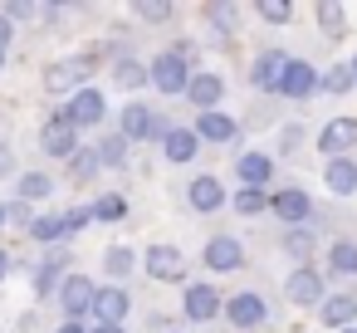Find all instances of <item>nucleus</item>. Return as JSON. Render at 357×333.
<instances>
[{"instance_id":"nucleus-24","label":"nucleus","mask_w":357,"mask_h":333,"mask_svg":"<svg viewBox=\"0 0 357 333\" xmlns=\"http://www.w3.org/2000/svg\"><path fill=\"white\" fill-rule=\"evenodd\" d=\"M323 274L357 284V240H333V245L323 250Z\"/></svg>"},{"instance_id":"nucleus-10","label":"nucleus","mask_w":357,"mask_h":333,"mask_svg":"<svg viewBox=\"0 0 357 333\" xmlns=\"http://www.w3.org/2000/svg\"><path fill=\"white\" fill-rule=\"evenodd\" d=\"M142 274L157 279V284H181V279H186V255H181L176 245L157 240V245L142 250Z\"/></svg>"},{"instance_id":"nucleus-41","label":"nucleus","mask_w":357,"mask_h":333,"mask_svg":"<svg viewBox=\"0 0 357 333\" xmlns=\"http://www.w3.org/2000/svg\"><path fill=\"white\" fill-rule=\"evenodd\" d=\"M0 15H6L10 25H20V20H40L45 6H40V0H10V6H0Z\"/></svg>"},{"instance_id":"nucleus-37","label":"nucleus","mask_w":357,"mask_h":333,"mask_svg":"<svg viewBox=\"0 0 357 333\" xmlns=\"http://www.w3.org/2000/svg\"><path fill=\"white\" fill-rule=\"evenodd\" d=\"M93 221H108V225L128 221V196H123V191H103V196L93 201Z\"/></svg>"},{"instance_id":"nucleus-26","label":"nucleus","mask_w":357,"mask_h":333,"mask_svg":"<svg viewBox=\"0 0 357 333\" xmlns=\"http://www.w3.org/2000/svg\"><path fill=\"white\" fill-rule=\"evenodd\" d=\"M157 147H162V157H167L172 167H186V162H196V152H201V138H196L191 128H172V133H167Z\"/></svg>"},{"instance_id":"nucleus-17","label":"nucleus","mask_w":357,"mask_h":333,"mask_svg":"<svg viewBox=\"0 0 357 333\" xmlns=\"http://www.w3.org/2000/svg\"><path fill=\"white\" fill-rule=\"evenodd\" d=\"M235 182H240V186H259V191H269V182H274V152H264V147H245V152H235Z\"/></svg>"},{"instance_id":"nucleus-19","label":"nucleus","mask_w":357,"mask_h":333,"mask_svg":"<svg viewBox=\"0 0 357 333\" xmlns=\"http://www.w3.org/2000/svg\"><path fill=\"white\" fill-rule=\"evenodd\" d=\"M284 64H289L284 50H259V54L250 59V89H255V94H279V74H284Z\"/></svg>"},{"instance_id":"nucleus-21","label":"nucleus","mask_w":357,"mask_h":333,"mask_svg":"<svg viewBox=\"0 0 357 333\" xmlns=\"http://www.w3.org/2000/svg\"><path fill=\"white\" fill-rule=\"evenodd\" d=\"M201 15H206V25H211L215 45H230V40L240 35V20H245V10H240V6H230V0H211Z\"/></svg>"},{"instance_id":"nucleus-44","label":"nucleus","mask_w":357,"mask_h":333,"mask_svg":"<svg viewBox=\"0 0 357 333\" xmlns=\"http://www.w3.org/2000/svg\"><path fill=\"white\" fill-rule=\"evenodd\" d=\"M6 177H15V147H10V138H0V182Z\"/></svg>"},{"instance_id":"nucleus-32","label":"nucleus","mask_w":357,"mask_h":333,"mask_svg":"<svg viewBox=\"0 0 357 333\" xmlns=\"http://www.w3.org/2000/svg\"><path fill=\"white\" fill-rule=\"evenodd\" d=\"M15 196L30 201V206L50 201V196H54V177H50V172H20V177H15Z\"/></svg>"},{"instance_id":"nucleus-40","label":"nucleus","mask_w":357,"mask_h":333,"mask_svg":"<svg viewBox=\"0 0 357 333\" xmlns=\"http://www.w3.org/2000/svg\"><path fill=\"white\" fill-rule=\"evenodd\" d=\"M255 15H259L264 25H289V20H294V6H289V0H259Z\"/></svg>"},{"instance_id":"nucleus-22","label":"nucleus","mask_w":357,"mask_h":333,"mask_svg":"<svg viewBox=\"0 0 357 333\" xmlns=\"http://www.w3.org/2000/svg\"><path fill=\"white\" fill-rule=\"evenodd\" d=\"M279 250H284L294 265H313V255H318V230H313V225H289V230H279Z\"/></svg>"},{"instance_id":"nucleus-29","label":"nucleus","mask_w":357,"mask_h":333,"mask_svg":"<svg viewBox=\"0 0 357 333\" xmlns=\"http://www.w3.org/2000/svg\"><path fill=\"white\" fill-rule=\"evenodd\" d=\"M103 269H108L113 284H128V274L142 269V255H137L132 245H108V250H103Z\"/></svg>"},{"instance_id":"nucleus-38","label":"nucleus","mask_w":357,"mask_h":333,"mask_svg":"<svg viewBox=\"0 0 357 333\" xmlns=\"http://www.w3.org/2000/svg\"><path fill=\"white\" fill-rule=\"evenodd\" d=\"M230 206H235L240 216H259V211H269V191H259V186H240V191L230 196Z\"/></svg>"},{"instance_id":"nucleus-30","label":"nucleus","mask_w":357,"mask_h":333,"mask_svg":"<svg viewBox=\"0 0 357 333\" xmlns=\"http://www.w3.org/2000/svg\"><path fill=\"white\" fill-rule=\"evenodd\" d=\"M93 152H98V162H103V172H118V167H128V157H132V142L113 128V133H103L98 142H93Z\"/></svg>"},{"instance_id":"nucleus-27","label":"nucleus","mask_w":357,"mask_h":333,"mask_svg":"<svg viewBox=\"0 0 357 333\" xmlns=\"http://www.w3.org/2000/svg\"><path fill=\"white\" fill-rule=\"evenodd\" d=\"M313 25H318V35L328 45H337L347 35V6H337V0H318V6H313Z\"/></svg>"},{"instance_id":"nucleus-12","label":"nucleus","mask_w":357,"mask_h":333,"mask_svg":"<svg viewBox=\"0 0 357 333\" xmlns=\"http://www.w3.org/2000/svg\"><path fill=\"white\" fill-rule=\"evenodd\" d=\"M181 313H186V323H215V318L225 313V294H220L211 279L186 284V294H181Z\"/></svg>"},{"instance_id":"nucleus-28","label":"nucleus","mask_w":357,"mask_h":333,"mask_svg":"<svg viewBox=\"0 0 357 333\" xmlns=\"http://www.w3.org/2000/svg\"><path fill=\"white\" fill-rule=\"evenodd\" d=\"M323 186L333 196H352L357 191V157H333L323 162Z\"/></svg>"},{"instance_id":"nucleus-31","label":"nucleus","mask_w":357,"mask_h":333,"mask_svg":"<svg viewBox=\"0 0 357 333\" xmlns=\"http://www.w3.org/2000/svg\"><path fill=\"white\" fill-rule=\"evenodd\" d=\"M108 74H113V84H118V89H128V94L147 89V64H142V59H132V54H118Z\"/></svg>"},{"instance_id":"nucleus-1","label":"nucleus","mask_w":357,"mask_h":333,"mask_svg":"<svg viewBox=\"0 0 357 333\" xmlns=\"http://www.w3.org/2000/svg\"><path fill=\"white\" fill-rule=\"evenodd\" d=\"M118 133H123L128 142H162V138L172 133V123H167V113H162V108H152V103L132 98V103H123Z\"/></svg>"},{"instance_id":"nucleus-15","label":"nucleus","mask_w":357,"mask_h":333,"mask_svg":"<svg viewBox=\"0 0 357 333\" xmlns=\"http://www.w3.org/2000/svg\"><path fill=\"white\" fill-rule=\"evenodd\" d=\"M64 279H69V250H64V245H54V250H50V255L35 265L30 289H35V299H54Z\"/></svg>"},{"instance_id":"nucleus-25","label":"nucleus","mask_w":357,"mask_h":333,"mask_svg":"<svg viewBox=\"0 0 357 333\" xmlns=\"http://www.w3.org/2000/svg\"><path fill=\"white\" fill-rule=\"evenodd\" d=\"M191 133L201 138V142H235L240 138V123L230 118V113H196V123H191Z\"/></svg>"},{"instance_id":"nucleus-9","label":"nucleus","mask_w":357,"mask_h":333,"mask_svg":"<svg viewBox=\"0 0 357 333\" xmlns=\"http://www.w3.org/2000/svg\"><path fill=\"white\" fill-rule=\"evenodd\" d=\"M269 211L279 216L284 230H289V225H313V216H318L313 191H303V186H279V191H269Z\"/></svg>"},{"instance_id":"nucleus-18","label":"nucleus","mask_w":357,"mask_h":333,"mask_svg":"<svg viewBox=\"0 0 357 333\" xmlns=\"http://www.w3.org/2000/svg\"><path fill=\"white\" fill-rule=\"evenodd\" d=\"M186 206H191L196 216H215L220 206H230V191L220 186V177L201 172V177H191V182H186Z\"/></svg>"},{"instance_id":"nucleus-8","label":"nucleus","mask_w":357,"mask_h":333,"mask_svg":"<svg viewBox=\"0 0 357 333\" xmlns=\"http://www.w3.org/2000/svg\"><path fill=\"white\" fill-rule=\"evenodd\" d=\"M89 74H93V64L84 59V54H64V59H54V64H45V94H79V89H89Z\"/></svg>"},{"instance_id":"nucleus-4","label":"nucleus","mask_w":357,"mask_h":333,"mask_svg":"<svg viewBox=\"0 0 357 333\" xmlns=\"http://www.w3.org/2000/svg\"><path fill=\"white\" fill-rule=\"evenodd\" d=\"M284 299L298 304V309H318V304L328 299V274H323L318 265H294V269L284 274Z\"/></svg>"},{"instance_id":"nucleus-36","label":"nucleus","mask_w":357,"mask_h":333,"mask_svg":"<svg viewBox=\"0 0 357 333\" xmlns=\"http://www.w3.org/2000/svg\"><path fill=\"white\" fill-rule=\"evenodd\" d=\"M98 172H103V162H98V152H93V147H79V152L69 157V177H74L79 186H89Z\"/></svg>"},{"instance_id":"nucleus-48","label":"nucleus","mask_w":357,"mask_h":333,"mask_svg":"<svg viewBox=\"0 0 357 333\" xmlns=\"http://www.w3.org/2000/svg\"><path fill=\"white\" fill-rule=\"evenodd\" d=\"M89 333H123V328H98V323H89Z\"/></svg>"},{"instance_id":"nucleus-2","label":"nucleus","mask_w":357,"mask_h":333,"mask_svg":"<svg viewBox=\"0 0 357 333\" xmlns=\"http://www.w3.org/2000/svg\"><path fill=\"white\" fill-rule=\"evenodd\" d=\"M191 64L181 59V54H172V50H162L152 64H147V84L162 94V98H186V89H191Z\"/></svg>"},{"instance_id":"nucleus-52","label":"nucleus","mask_w":357,"mask_h":333,"mask_svg":"<svg viewBox=\"0 0 357 333\" xmlns=\"http://www.w3.org/2000/svg\"><path fill=\"white\" fill-rule=\"evenodd\" d=\"M342 333H357V323H352V328H342Z\"/></svg>"},{"instance_id":"nucleus-14","label":"nucleus","mask_w":357,"mask_h":333,"mask_svg":"<svg viewBox=\"0 0 357 333\" xmlns=\"http://www.w3.org/2000/svg\"><path fill=\"white\" fill-rule=\"evenodd\" d=\"M318 152L333 162V157H347V152H357V118L352 113H337V118H328L323 128H318Z\"/></svg>"},{"instance_id":"nucleus-5","label":"nucleus","mask_w":357,"mask_h":333,"mask_svg":"<svg viewBox=\"0 0 357 333\" xmlns=\"http://www.w3.org/2000/svg\"><path fill=\"white\" fill-rule=\"evenodd\" d=\"M93 294H98V284H93L84 269H69V279H64V284H59V294H54V304H59L64 323H84V318L93 313Z\"/></svg>"},{"instance_id":"nucleus-53","label":"nucleus","mask_w":357,"mask_h":333,"mask_svg":"<svg viewBox=\"0 0 357 333\" xmlns=\"http://www.w3.org/2000/svg\"><path fill=\"white\" fill-rule=\"evenodd\" d=\"M167 333H176V328H167Z\"/></svg>"},{"instance_id":"nucleus-16","label":"nucleus","mask_w":357,"mask_h":333,"mask_svg":"<svg viewBox=\"0 0 357 333\" xmlns=\"http://www.w3.org/2000/svg\"><path fill=\"white\" fill-rule=\"evenodd\" d=\"M59 113H64V118H69V123L84 133V128H98V123L108 118V98H103V94L89 84V89H79V94H74V98H69Z\"/></svg>"},{"instance_id":"nucleus-34","label":"nucleus","mask_w":357,"mask_h":333,"mask_svg":"<svg viewBox=\"0 0 357 333\" xmlns=\"http://www.w3.org/2000/svg\"><path fill=\"white\" fill-rule=\"evenodd\" d=\"M172 15H176L172 0H132V20L142 25H172Z\"/></svg>"},{"instance_id":"nucleus-42","label":"nucleus","mask_w":357,"mask_h":333,"mask_svg":"<svg viewBox=\"0 0 357 333\" xmlns=\"http://www.w3.org/2000/svg\"><path fill=\"white\" fill-rule=\"evenodd\" d=\"M298 147H303V128H298V123H284V128H279V142H274V152H279V157H294Z\"/></svg>"},{"instance_id":"nucleus-50","label":"nucleus","mask_w":357,"mask_h":333,"mask_svg":"<svg viewBox=\"0 0 357 333\" xmlns=\"http://www.w3.org/2000/svg\"><path fill=\"white\" fill-rule=\"evenodd\" d=\"M0 230H6V201H0Z\"/></svg>"},{"instance_id":"nucleus-51","label":"nucleus","mask_w":357,"mask_h":333,"mask_svg":"<svg viewBox=\"0 0 357 333\" xmlns=\"http://www.w3.org/2000/svg\"><path fill=\"white\" fill-rule=\"evenodd\" d=\"M0 74H6V50H0Z\"/></svg>"},{"instance_id":"nucleus-39","label":"nucleus","mask_w":357,"mask_h":333,"mask_svg":"<svg viewBox=\"0 0 357 333\" xmlns=\"http://www.w3.org/2000/svg\"><path fill=\"white\" fill-rule=\"evenodd\" d=\"M59 221H64V240H74L79 230H89V225H93V206H84V201H79V206L59 211Z\"/></svg>"},{"instance_id":"nucleus-23","label":"nucleus","mask_w":357,"mask_h":333,"mask_svg":"<svg viewBox=\"0 0 357 333\" xmlns=\"http://www.w3.org/2000/svg\"><path fill=\"white\" fill-rule=\"evenodd\" d=\"M318 323H323V328H352V323H357V294H352V289L328 294V299L318 304Z\"/></svg>"},{"instance_id":"nucleus-6","label":"nucleus","mask_w":357,"mask_h":333,"mask_svg":"<svg viewBox=\"0 0 357 333\" xmlns=\"http://www.w3.org/2000/svg\"><path fill=\"white\" fill-rule=\"evenodd\" d=\"M235 333H255V328H264L269 323V299L259 294V289H240V294H230L225 299V313H220Z\"/></svg>"},{"instance_id":"nucleus-45","label":"nucleus","mask_w":357,"mask_h":333,"mask_svg":"<svg viewBox=\"0 0 357 333\" xmlns=\"http://www.w3.org/2000/svg\"><path fill=\"white\" fill-rule=\"evenodd\" d=\"M10 269H15V255H10V250H0V284L10 279Z\"/></svg>"},{"instance_id":"nucleus-43","label":"nucleus","mask_w":357,"mask_h":333,"mask_svg":"<svg viewBox=\"0 0 357 333\" xmlns=\"http://www.w3.org/2000/svg\"><path fill=\"white\" fill-rule=\"evenodd\" d=\"M6 225H25V230H30V225H35V206H30V201H20V196H15V201H6Z\"/></svg>"},{"instance_id":"nucleus-35","label":"nucleus","mask_w":357,"mask_h":333,"mask_svg":"<svg viewBox=\"0 0 357 333\" xmlns=\"http://www.w3.org/2000/svg\"><path fill=\"white\" fill-rule=\"evenodd\" d=\"M357 84H352V69L347 64H333V69H323V79H318V94H328V98H342V94H352Z\"/></svg>"},{"instance_id":"nucleus-7","label":"nucleus","mask_w":357,"mask_h":333,"mask_svg":"<svg viewBox=\"0 0 357 333\" xmlns=\"http://www.w3.org/2000/svg\"><path fill=\"white\" fill-rule=\"evenodd\" d=\"M79 138H84V133H79V128H74V123H69L59 108H54V113L40 123V152H45V157H54V162H69V157L84 147Z\"/></svg>"},{"instance_id":"nucleus-49","label":"nucleus","mask_w":357,"mask_h":333,"mask_svg":"<svg viewBox=\"0 0 357 333\" xmlns=\"http://www.w3.org/2000/svg\"><path fill=\"white\" fill-rule=\"evenodd\" d=\"M347 69H352V84H357V59H347Z\"/></svg>"},{"instance_id":"nucleus-13","label":"nucleus","mask_w":357,"mask_h":333,"mask_svg":"<svg viewBox=\"0 0 357 333\" xmlns=\"http://www.w3.org/2000/svg\"><path fill=\"white\" fill-rule=\"evenodd\" d=\"M318 79H323V74H318L308 59L289 54V64H284V74H279V98L303 103V98H313V94H318Z\"/></svg>"},{"instance_id":"nucleus-47","label":"nucleus","mask_w":357,"mask_h":333,"mask_svg":"<svg viewBox=\"0 0 357 333\" xmlns=\"http://www.w3.org/2000/svg\"><path fill=\"white\" fill-rule=\"evenodd\" d=\"M54 333H89V323H59Z\"/></svg>"},{"instance_id":"nucleus-20","label":"nucleus","mask_w":357,"mask_h":333,"mask_svg":"<svg viewBox=\"0 0 357 333\" xmlns=\"http://www.w3.org/2000/svg\"><path fill=\"white\" fill-rule=\"evenodd\" d=\"M186 98L196 103V113H215V108H220V98H225V79H220L215 69H196V74H191Z\"/></svg>"},{"instance_id":"nucleus-11","label":"nucleus","mask_w":357,"mask_h":333,"mask_svg":"<svg viewBox=\"0 0 357 333\" xmlns=\"http://www.w3.org/2000/svg\"><path fill=\"white\" fill-rule=\"evenodd\" d=\"M128 313H132V294H128V284H98L89 323H98V328H123Z\"/></svg>"},{"instance_id":"nucleus-46","label":"nucleus","mask_w":357,"mask_h":333,"mask_svg":"<svg viewBox=\"0 0 357 333\" xmlns=\"http://www.w3.org/2000/svg\"><path fill=\"white\" fill-rule=\"evenodd\" d=\"M10 40H15V25H10L6 15H0V50H10Z\"/></svg>"},{"instance_id":"nucleus-3","label":"nucleus","mask_w":357,"mask_h":333,"mask_svg":"<svg viewBox=\"0 0 357 333\" xmlns=\"http://www.w3.org/2000/svg\"><path fill=\"white\" fill-rule=\"evenodd\" d=\"M201 265L211 274H240L245 269V240L235 230H215L206 245H201Z\"/></svg>"},{"instance_id":"nucleus-33","label":"nucleus","mask_w":357,"mask_h":333,"mask_svg":"<svg viewBox=\"0 0 357 333\" xmlns=\"http://www.w3.org/2000/svg\"><path fill=\"white\" fill-rule=\"evenodd\" d=\"M25 235H30L35 245H50V250H54V245H64V221H59V211H45V216H35V225H30Z\"/></svg>"}]
</instances>
